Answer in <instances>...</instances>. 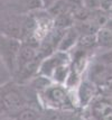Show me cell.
<instances>
[{
	"instance_id": "obj_1",
	"label": "cell",
	"mask_w": 112,
	"mask_h": 120,
	"mask_svg": "<svg viewBox=\"0 0 112 120\" xmlns=\"http://www.w3.org/2000/svg\"><path fill=\"white\" fill-rule=\"evenodd\" d=\"M64 84L51 83L46 89L39 92L42 103L46 105L48 110L69 111L73 109V98Z\"/></svg>"
},
{
	"instance_id": "obj_2",
	"label": "cell",
	"mask_w": 112,
	"mask_h": 120,
	"mask_svg": "<svg viewBox=\"0 0 112 120\" xmlns=\"http://www.w3.org/2000/svg\"><path fill=\"white\" fill-rule=\"evenodd\" d=\"M0 107L7 112L15 115L27 107L26 97L19 86L11 81L0 85Z\"/></svg>"
},
{
	"instance_id": "obj_3",
	"label": "cell",
	"mask_w": 112,
	"mask_h": 120,
	"mask_svg": "<svg viewBox=\"0 0 112 120\" xmlns=\"http://www.w3.org/2000/svg\"><path fill=\"white\" fill-rule=\"evenodd\" d=\"M22 42L15 36L0 34V58L5 63L11 75L16 73L17 57Z\"/></svg>"
},
{
	"instance_id": "obj_4",
	"label": "cell",
	"mask_w": 112,
	"mask_h": 120,
	"mask_svg": "<svg viewBox=\"0 0 112 120\" xmlns=\"http://www.w3.org/2000/svg\"><path fill=\"white\" fill-rule=\"evenodd\" d=\"M69 62H71L69 53L56 51V52L52 53L51 55L44 57L40 61L37 75H43V76H46V78L51 79L53 72L58 68L59 65H62L64 63H69Z\"/></svg>"
},
{
	"instance_id": "obj_5",
	"label": "cell",
	"mask_w": 112,
	"mask_h": 120,
	"mask_svg": "<svg viewBox=\"0 0 112 120\" xmlns=\"http://www.w3.org/2000/svg\"><path fill=\"white\" fill-rule=\"evenodd\" d=\"M79 38H80V34L76 30L75 27H69L64 31L63 36L59 41L57 51L64 53H71L74 49L77 43H79Z\"/></svg>"
},
{
	"instance_id": "obj_6",
	"label": "cell",
	"mask_w": 112,
	"mask_h": 120,
	"mask_svg": "<svg viewBox=\"0 0 112 120\" xmlns=\"http://www.w3.org/2000/svg\"><path fill=\"white\" fill-rule=\"evenodd\" d=\"M74 91L76 95V102L81 107L87 105L94 97V88L89 81H81L79 86Z\"/></svg>"
},
{
	"instance_id": "obj_7",
	"label": "cell",
	"mask_w": 112,
	"mask_h": 120,
	"mask_svg": "<svg viewBox=\"0 0 112 120\" xmlns=\"http://www.w3.org/2000/svg\"><path fill=\"white\" fill-rule=\"evenodd\" d=\"M91 113L95 120H112V103L108 100H98L92 105Z\"/></svg>"
},
{
	"instance_id": "obj_8",
	"label": "cell",
	"mask_w": 112,
	"mask_h": 120,
	"mask_svg": "<svg viewBox=\"0 0 112 120\" xmlns=\"http://www.w3.org/2000/svg\"><path fill=\"white\" fill-rule=\"evenodd\" d=\"M96 46L112 48V29L108 26H101L95 33Z\"/></svg>"
},
{
	"instance_id": "obj_9",
	"label": "cell",
	"mask_w": 112,
	"mask_h": 120,
	"mask_svg": "<svg viewBox=\"0 0 112 120\" xmlns=\"http://www.w3.org/2000/svg\"><path fill=\"white\" fill-rule=\"evenodd\" d=\"M71 71V62L69 63H64L62 65H59L58 68H56L53 72L51 80L53 83H57V84H65L67 76L69 74Z\"/></svg>"
},
{
	"instance_id": "obj_10",
	"label": "cell",
	"mask_w": 112,
	"mask_h": 120,
	"mask_svg": "<svg viewBox=\"0 0 112 120\" xmlns=\"http://www.w3.org/2000/svg\"><path fill=\"white\" fill-rule=\"evenodd\" d=\"M40 115L36 109L26 107L22 110H20L18 113H16V117L14 120H39Z\"/></svg>"
},
{
	"instance_id": "obj_11",
	"label": "cell",
	"mask_w": 112,
	"mask_h": 120,
	"mask_svg": "<svg viewBox=\"0 0 112 120\" xmlns=\"http://www.w3.org/2000/svg\"><path fill=\"white\" fill-rule=\"evenodd\" d=\"M11 78H12L11 73L5 65V63L2 62V60L0 58V85L9 82Z\"/></svg>"
},
{
	"instance_id": "obj_12",
	"label": "cell",
	"mask_w": 112,
	"mask_h": 120,
	"mask_svg": "<svg viewBox=\"0 0 112 120\" xmlns=\"http://www.w3.org/2000/svg\"><path fill=\"white\" fill-rule=\"evenodd\" d=\"M99 61L104 65H112V48H110V51L101 54L99 56Z\"/></svg>"
},
{
	"instance_id": "obj_13",
	"label": "cell",
	"mask_w": 112,
	"mask_h": 120,
	"mask_svg": "<svg viewBox=\"0 0 112 120\" xmlns=\"http://www.w3.org/2000/svg\"><path fill=\"white\" fill-rule=\"evenodd\" d=\"M84 6L86 9H99L101 8L100 0H84Z\"/></svg>"
},
{
	"instance_id": "obj_14",
	"label": "cell",
	"mask_w": 112,
	"mask_h": 120,
	"mask_svg": "<svg viewBox=\"0 0 112 120\" xmlns=\"http://www.w3.org/2000/svg\"><path fill=\"white\" fill-rule=\"evenodd\" d=\"M40 1H42V4H43L44 6H48V5L52 6L56 0H40Z\"/></svg>"
},
{
	"instance_id": "obj_15",
	"label": "cell",
	"mask_w": 112,
	"mask_h": 120,
	"mask_svg": "<svg viewBox=\"0 0 112 120\" xmlns=\"http://www.w3.org/2000/svg\"><path fill=\"white\" fill-rule=\"evenodd\" d=\"M104 26H108L109 28H111V29H112V18H109V19H108Z\"/></svg>"
},
{
	"instance_id": "obj_16",
	"label": "cell",
	"mask_w": 112,
	"mask_h": 120,
	"mask_svg": "<svg viewBox=\"0 0 112 120\" xmlns=\"http://www.w3.org/2000/svg\"><path fill=\"white\" fill-rule=\"evenodd\" d=\"M0 120H11V119H8V118H2V119H0Z\"/></svg>"
},
{
	"instance_id": "obj_17",
	"label": "cell",
	"mask_w": 112,
	"mask_h": 120,
	"mask_svg": "<svg viewBox=\"0 0 112 120\" xmlns=\"http://www.w3.org/2000/svg\"><path fill=\"white\" fill-rule=\"evenodd\" d=\"M110 11H112V6H111V8H110Z\"/></svg>"
},
{
	"instance_id": "obj_18",
	"label": "cell",
	"mask_w": 112,
	"mask_h": 120,
	"mask_svg": "<svg viewBox=\"0 0 112 120\" xmlns=\"http://www.w3.org/2000/svg\"><path fill=\"white\" fill-rule=\"evenodd\" d=\"M69 120H71V119H69Z\"/></svg>"
}]
</instances>
